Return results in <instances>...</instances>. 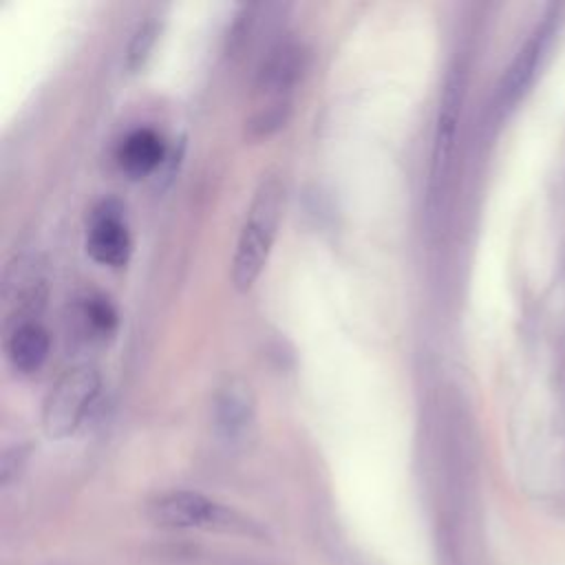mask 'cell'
Wrapping results in <instances>:
<instances>
[{
    "label": "cell",
    "mask_w": 565,
    "mask_h": 565,
    "mask_svg": "<svg viewBox=\"0 0 565 565\" xmlns=\"http://www.w3.org/2000/svg\"><path fill=\"white\" fill-rule=\"evenodd\" d=\"M285 207V188L278 177H265L247 207L232 258V285L245 294L254 287L271 254Z\"/></svg>",
    "instance_id": "6da1fadb"
},
{
    "label": "cell",
    "mask_w": 565,
    "mask_h": 565,
    "mask_svg": "<svg viewBox=\"0 0 565 565\" xmlns=\"http://www.w3.org/2000/svg\"><path fill=\"white\" fill-rule=\"evenodd\" d=\"M463 97H466V75L461 68H452L441 90L435 135H433L430 168H428V207L430 210L439 207L441 196L446 194V188H448V179H450L455 154H457Z\"/></svg>",
    "instance_id": "7a4b0ae2"
},
{
    "label": "cell",
    "mask_w": 565,
    "mask_h": 565,
    "mask_svg": "<svg viewBox=\"0 0 565 565\" xmlns=\"http://www.w3.org/2000/svg\"><path fill=\"white\" fill-rule=\"evenodd\" d=\"M99 388L102 377L95 366H73L60 375L42 404L44 433L51 439L73 435L99 395Z\"/></svg>",
    "instance_id": "3957f363"
},
{
    "label": "cell",
    "mask_w": 565,
    "mask_h": 565,
    "mask_svg": "<svg viewBox=\"0 0 565 565\" xmlns=\"http://www.w3.org/2000/svg\"><path fill=\"white\" fill-rule=\"evenodd\" d=\"M556 9L545 15L541 24L527 35V40L521 44L512 62L508 64L505 73L501 75V82L497 86V108L501 113H508L516 106V102L527 93L532 86L536 71L541 66V60L550 46V40L556 31Z\"/></svg>",
    "instance_id": "277c9868"
},
{
    "label": "cell",
    "mask_w": 565,
    "mask_h": 565,
    "mask_svg": "<svg viewBox=\"0 0 565 565\" xmlns=\"http://www.w3.org/2000/svg\"><path fill=\"white\" fill-rule=\"evenodd\" d=\"M148 516L163 527H216L227 525L230 512L216 501L192 490H172L148 503Z\"/></svg>",
    "instance_id": "5b68a950"
},
{
    "label": "cell",
    "mask_w": 565,
    "mask_h": 565,
    "mask_svg": "<svg viewBox=\"0 0 565 565\" xmlns=\"http://www.w3.org/2000/svg\"><path fill=\"white\" fill-rule=\"evenodd\" d=\"M86 252L99 265L121 267L130 256V232L124 221V207L115 199L97 203L90 212Z\"/></svg>",
    "instance_id": "8992f818"
},
{
    "label": "cell",
    "mask_w": 565,
    "mask_h": 565,
    "mask_svg": "<svg viewBox=\"0 0 565 565\" xmlns=\"http://www.w3.org/2000/svg\"><path fill=\"white\" fill-rule=\"evenodd\" d=\"M302 71V53L291 42L274 46L263 62L256 77V95L260 97L258 108H291V88Z\"/></svg>",
    "instance_id": "52a82bcc"
},
{
    "label": "cell",
    "mask_w": 565,
    "mask_h": 565,
    "mask_svg": "<svg viewBox=\"0 0 565 565\" xmlns=\"http://www.w3.org/2000/svg\"><path fill=\"white\" fill-rule=\"evenodd\" d=\"M256 417V399L247 382L232 377L214 397V424L227 441H238L247 435Z\"/></svg>",
    "instance_id": "ba28073f"
},
{
    "label": "cell",
    "mask_w": 565,
    "mask_h": 565,
    "mask_svg": "<svg viewBox=\"0 0 565 565\" xmlns=\"http://www.w3.org/2000/svg\"><path fill=\"white\" fill-rule=\"evenodd\" d=\"M7 358L18 373L31 375L42 369L51 351V335L46 327L35 318L18 320L4 340Z\"/></svg>",
    "instance_id": "9c48e42d"
},
{
    "label": "cell",
    "mask_w": 565,
    "mask_h": 565,
    "mask_svg": "<svg viewBox=\"0 0 565 565\" xmlns=\"http://www.w3.org/2000/svg\"><path fill=\"white\" fill-rule=\"evenodd\" d=\"M166 157V141L154 128H135L117 146L119 168L132 177H148L159 168Z\"/></svg>",
    "instance_id": "30bf717a"
},
{
    "label": "cell",
    "mask_w": 565,
    "mask_h": 565,
    "mask_svg": "<svg viewBox=\"0 0 565 565\" xmlns=\"http://www.w3.org/2000/svg\"><path fill=\"white\" fill-rule=\"evenodd\" d=\"M77 313H79L86 331L97 335V338L110 335L117 327V311H115L113 302L106 296H99V294L86 296L79 302Z\"/></svg>",
    "instance_id": "8fae6325"
},
{
    "label": "cell",
    "mask_w": 565,
    "mask_h": 565,
    "mask_svg": "<svg viewBox=\"0 0 565 565\" xmlns=\"http://www.w3.org/2000/svg\"><path fill=\"white\" fill-rule=\"evenodd\" d=\"M154 38H157V22L148 20V22L137 26V31L130 38L128 51H126V66H128V71H139L143 66V62L148 60V55L152 51Z\"/></svg>",
    "instance_id": "7c38bea8"
}]
</instances>
